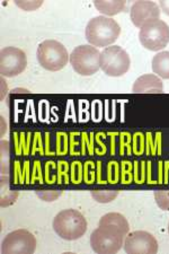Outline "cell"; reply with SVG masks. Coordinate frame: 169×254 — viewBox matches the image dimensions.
Masks as SVG:
<instances>
[{
    "label": "cell",
    "instance_id": "obj_1",
    "mask_svg": "<svg viewBox=\"0 0 169 254\" xmlns=\"http://www.w3.org/2000/svg\"><path fill=\"white\" fill-rule=\"evenodd\" d=\"M121 27L113 18L97 16L92 18L86 26L85 35L93 47L107 48L118 39Z\"/></svg>",
    "mask_w": 169,
    "mask_h": 254
},
{
    "label": "cell",
    "instance_id": "obj_2",
    "mask_svg": "<svg viewBox=\"0 0 169 254\" xmlns=\"http://www.w3.org/2000/svg\"><path fill=\"white\" fill-rule=\"evenodd\" d=\"M53 229L61 239L75 241L84 236L87 231V220L78 210L65 209L55 217Z\"/></svg>",
    "mask_w": 169,
    "mask_h": 254
},
{
    "label": "cell",
    "instance_id": "obj_3",
    "mask_svg": "<svg viewBox=\"0 0 169 254\" xmlns=\"http://www.w3.org/2000/svg\"><path fill=\"white\" fill-rule=\"evenodd\" d=\"M36 56L40 64L49 71L61 70L70 59L67 49L56 40H47L40 43Z\"/></svg>",
    "mask_w": 169,
    "mask_h": 254
},
{
    "label": "cell",
    "instance_id": "obj_4",
    "mask_svg": "<svg viewBox=\"0 0 169 254\" xmlns=\"http://www.w3.org/2000/svg\"><path fill=\"white\" fill-rule=\"evenodd\" d=\"M139 41L150 51H160L169 43V26L163 19H150L140 28Z\"/></svg>",
    "mask_w": 169,
    "mask_h": 254
},
{
    "label": "cell",
    "instance_id": "obj_5",
    "mask_svg": "<svg viewBox=\"0 0 169 254\" xmlns=\"http://www.w3.org/2000/svg\"><path fill=\"white\" fill-rule=\"evenodd\" d=\"M124 236L116 227L100 226L90 235V245L96 253L114 254L124 245Z\"/></svg>",
    "mask_w": 169,
    "mask_h": 254
},
{
    "label": "cell",
    "instance_id": "obj_6",
    "mask_svg": "<svg viewBox=\"0 0 169 254\" xmlns=\"http://www.w3.org/2000/svg\"><path fill=\"white\" fill-rule=\"evenodd\" d=\"M101 69L110 77H119L129 71L131 59L127 52L118 46L103 49L100 57Z\"/></svg>",
    "mask_w": 169,
    "mask_h": 254
},
{
    "label": "cell",
    "instance_id": "obj_7",
    "mask_svg": "<svg viewBox=\"0 0 169 254\" xmlns=\"http://www.w3.org/2000/svg\"><path fill=\"white\" fill-rule=\"evenodd\" d=\"M101 52L88 44L76 47L70 55V64L81 76H93L101 69Z\"/></svg>",
    "mask_w": 169,
    "mask_h": 254
},
{
    "label": "cell",
    "instance_id": "obj_8",
    "mask_svg": "<svg viewBox=\"0 0 169 254\" xmlns=\"http://www.w3.org/2000/svg\"><path fill=\"white\" fill-rule=\"evenodd\" d=\"M35 250V236L26 229H17L9 233L1 243L2 254H32Z\"/></svg>",
    "mask_w": 169,
    "mask_h": 254
},
{
    "label": "cell",
    "instance_id": "obj_9",
    "mask_svg": "<svg viewBox=\"0 0 169 254\" xmlns=\"http://www.w3.org/2000/svg\"><path fill=\"white\" fill-rule=\"evenodd\" d=\"M27 57L16 47L3 48L0 53V72L2 77H15L25 70Z\"/></svg>",
    "mask_w": 169,
    "mask_h": 254
},
{
    "label": "cell",
    "instance_id": "obj_10",
    "mask_svg": "<svg viewBox=\"0 0 169 254\" xmlns=\"http://www.w3.org/2000/svg\"><path fill=\"white\" fill-rule=\"evenodd\" d=\"M124 251L127 254H156L158 252V242L150 233L137 231L126 235Z\"/></svg>",
    "mask_w": 169,
    "mask_h": 254
},
{
    "label": "cell",
    "instance_id": "obj_11",
    "mask_svg": "<svg viewBox=\"0 0 169 254\" xmlns=\"http://www.w3.org/2000/svg\"><path fill=\"white\" fill-rule=\"evenodd\" d=\"M160 7L155 1H148V0H139L131 6L130 17L132 23L137 27L141 28L144 23L150 19L159 18Z\"/></svg>",
    "mask_w": 169,
    "mask_h": 254
},
{
    "label": "cell",
    "instance_id": "obj_12",
    "mask_svg": "<svg viewBox=\"0 0 169 254\" xmlns=\"http://www.w3.org/2000/svg\"><path fill=\"white\" fill-rule=\"evenodd\" d=\"M133 93H163L164 85L162 79L154 73L140 76L132 86Z\"/></svg>",
    "mask_w": 169,
    "mask_h": 254
},
{
    "label": "cell",
    "instance_id": "obj_13",
    "mask_svg": "<svg viewBox=\"0 0 169 254\" xmlns=\"http://www.w3.org/2000/svg\"><path fill=\"white\" fill-rule=\"evenodd\" d=\"M100 226H113L118 228L125 236L130 232V225L126 218L118 212H109L100 220Z\"/></svg>",
    "mask_w": 169,
    "mask_h": 254
},
{
    "label": "cell",
    "instance_id": "obj_14",
    "mask_svg": "<svg viewBox=\"0 0 169 254\" xmlns=\"http://www.w3.org/2000/svg\"><path fill=\"white\" fill-rule=\"evenodd\" d=\"M152 70L160 78L169 79V51L157 53L152 59Z\"/></svg>",
    "mask_w": 169,
    "mask_h": 254
},
{
    "label": "cell",
    "instance_id": "obj_15",
    "mask_svg": "<svg viewBox=\"0 0 169 254\" xmlns=\"http://www.w3.org/2000/svg\"><path fill=\"white\" fill-rule=\"evenodd\" d=\"M94 6L103 15L114 16L124 11L126 1H123V0H118V1H104V0H100V1H94Z\"/></svg>",
    "mask_w": 169,
    "mask_h": 254
},
{
    "label": "cell",
    "instance_id": "obj_16",
    "mask_svg": "<svg viewBox=\"0 0 169 254\" xmlns=\"http://www.w3.org/2000/svg\"><path fill=\"white\" fill-rule=\"evenodd\" d=\"M118 195L117 190H93L92 196L95 201L100 203H109Z\"/></svg>",
    "mask_w": 169,
    "mask_h": 254
},
{
    "label": "cell",
    "instance_id": "obj_17",
    "mask_svg": "<svg viewBox=\"0 0 169 254\" xmlns=\"http://www.w3.org/2000/svg\"><path fill=\"white\" fill-rule=\"evenodd\" d=\"M154 194L158 207L163 210L169 211V190H156Z\"/></svg>",
    "mask_w": 169,
    "mask_h": 254
},
{
    "label": "cell",
    "instance_id": "obj_18",
    "mask_svg": "<svg viewBox=\"0 0 169 254\" xmlns=\"http://www.w3.org/2000/svg\"><path fill=\"white\" fill-rule=\"evenodd\" d=\"M62 190H36V195L39 196L41 200L47 202H52L62 195Z\"/></svg>",
    "mask_w": 169,
    "mask_h": 254
},
{
    "label": "cell",
    "instance_id": "obj_19",
    "mask_svg": "<svg viewBox=\"0 0 169 254\" xmlns=\"http://www.w3.org/2000/svg\"><path fill=\"white\" fill-rule=\"evenodd\" d=\"M119 175H121V171H119L117 163L111 162L107 164L106 176H107V180H109L111 183H116L119 179Z\"/></svg>",
    "mask_w": 169,
    "mask_h": 254
},
{
    "label": "cell",
    "instance_id": "obj_20",
    "mask_svg": "<svg viewBox=\"0 0 169 254\" xmlns=\"http://www.w3.org/2000/svg\"><path fill=\"white\" fill-rule=\"evenodd\" d=\"M9 166V143L7 141H1V174L6 175L8 173Z\"/></svg>",
    "mask_w": 169,
    "mask_h": 254
},
{
    "label": "cell",
    "instance_id": "obj_21",
    "mask_svg": "<svg viewBox=\"0 0 169 254\" xmlns=\"http://www.w3.org/2000/svg\"><path fill=\"white\" fill-rule=\"evenodd\" d=\"M15 5L23 10L33 11L42 6L43 1H41V0H36V1H23V0H17V1H15Z\"/></svg>",
    "mask_w": 169,
    "mask_h": 254
},
{
    "label": "cell",
    "instance_id": "obj_22",
    "mask_svg": "<svg viewBox=\"0 0 169 254\" xmlns=\"http://www.w3.org/2000/svg\"><path fill=\"white\" fill-rule=\"evenodd\" d=\"M17 196H18V191L7 190L6 192L1 190V206L2 207L10 206V204H13L16 201Z\"/></svg>",
    "mask_w": 169,
    "mask_h": 254
},
{
    "label": "cell",
    "instance_id": "obj_23",
    "mask_svg": "<svg viewBox=\"0 0 169 254\" xmlns=\"http://www.w3.org/2000/svg\"><path fill=\"white\" fill-rule=\"evenodd\" d=\"M70 176H71V180L73 183H79L81 181L82 174H84V170H82V166L79 162L72 163L71 169H70Z\"/></svg>",
    "mask_w": 169,
    "mask_h": 254
},
{
    "label": "cell",
    "instance_id": "obj_24",
    "mask_svg": "<svg viewBox=\"0 0 169 254\" xmlns=\"http://www.w3.org/2000/svg\"><path fill=\"white\" fill-rule=\"evenodd\" d=\"M159 7L165 14L169 16V1H167V0H163V1H160Z\"/></svg>",
    "mask_w": 169,
    "mask_h": 254
},
{
    "label": "cell",
    "instance_id": "obj_25",
    "mask_svg": "<svg viewBox=\"0 0 169 254\" xmlns=\"http://www.w3.org/2000/svg\"><path fill=\"white\" fill-rule=\"evenodd\" d=\"M1 85H2V94H1V100L5 96V91H6V84H5V79H3V77L1 78Z\"/></svg>",
    "mask_w": 169,
    "mask_h": 254
},
{
    "label": "cell",
    "instance_id": "obj_26",
    "mask_svg": "<svg viewBox=\"0 0 169 254\" xmlns=\"http://www.w3.org/2000/svg\"><path fill=\"white\" fill-rule=\"evenodd\" d=\"M1 124H2V131H1V134L5 133V119L1 118Z\"/></svg>",
    "mask_w": 169,
    "mask_h": 254
},
{
    "label": "cell",
    "instance_id": "obj_27",
    "mask_svg": "<svg viewBox=\"0 0 169 254\" xmlns=\"http://www.w3.org/2000/svg\"><path fill=\"white\" fill-rule=\"evenodd\" d=\"M168 232H169V224H168Z\"/></svg>",
    "mask_w": 169,
    "mask_h": 254
}]
</instances>
